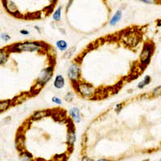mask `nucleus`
I'll return each mask as SVG.
<instances>
[{
    "mask_svg": "<svg viewBox=\"0 0 161 161\" xmlns=\"http://www.w3.org/2000/svg\"><path fill=\"white\" fill-rule=\"evenodd\" d=\"M10 52H39L43 48V43L37 41H26L23 43H17L8 47Z\"/></svg>",
    "mask_w": 161,
    "mask_h": 161,
    "instance_id": "f257e3e1",
    "label": "nucleus"
},
{
    "mask_svg": "<svg viewBox=\"0 0 161 161\" xmlns=\"http://www.w3.org/2000/svg\"><path fill=\"white\" fill-rule=\"evenodd\" d=\"M52 76H53V67L48 66L43 69V71L40 73V74L36 80L35 86L32 88V89H35V94L38 93L43 88V86H45L51 80Z\"/></svg>",
    "mask_w": 161,
    "mask_h": 161,
    "instance_id": "f03ea898",
    "label": "nucleus"
},
{
    "mask_svg": "<svg viewBox=\"0 0 161 161\" xmlns=\"http://www.w3.org/2000/svg\"><path fill=\"white\" fill-rule=\"evenodd\" d=\"M76 90L82 97L86 98H92L95 94V89L94 86L89 83L82 82L77 84Z\"/></svg>",
    "mask_w": 161,
    "mask_h": 161,
    "instance_id": "7ed1b4c3",
    "label": "nucleus"
},
{
    "mask_svg": "<svg viewBox=\"0 0 161 161\" xmlns=\"http://www.w3.org/2000/svg\"><path fill=\"white\" fill-rule=\"evenodd\" d=\"M153 52V46L150 43H146L143 48V51L140 53V62L143 66H147V64H149L151 57Z\"/></svg>",
    "mask_w": 161,
    "mask_h": 161,
    "instance_id": "20e7f679",
    "label": "nucleus"
},
{
    "mask_svg": "<svg viewBox=\"0 0 161 161\" xmlns=\"http://www.w3.org/2000/svg\"><path fill=\"white\" fill-rule=\"evenodd\" d=\"M81 76V69L77 63H73L68 69V77L73 82H77Z\"/></svg>",
    "mask_w": 161,
    "mask_h": 161,
    "instance_id": "39448f33",
    "label": "nucleus"
},
{
    "mask_svg": "<svg viewBox=\"0 0 161 161\" xmlns=\"http://www.w3.org/2000/svg\"><path fill=\"white\" fill-rule=\"evenodd\" d=\"M3 6L5 8V10L11 14L12 16H15V17H18L20 16V13L18 10V7L16 5V3L14 2H12L11 0H6L3 2Z\"/></svg>",
    "mask_w": 161,
    "mask_h": 161,
    "instance_id": "423d86ee",
    "label": "nucleus"
},
{
    "mask_svg": "<svg viewBox=\"0 0 161 161\" xmlns=\"http://www.w3.org/2000/svg\"><path fill=\"white\" fill-rule=\"evenodd\" d=\"M69 114L70 116L73 121L74 122H77V123H79V122L82 121V115H81V111L79 110L77 107H73L72 109L69 110Z\"/></svg>",
    "mask_w": 161,
    "mask_h": 161,
    "instance_id": "0eeeda50",
    "label": "nucleus"
},
{
    "mask_svg": "<svg viewBox=\"0 0 161 161\" xmlns=\"http://www.w3.org/2000/svg\"><path fill=\"white\" fill-rule=\"evenodd\" d=\"M16 147L20 152L23 151L25 147V137L23 134H19L16 139Z\"/></svg>",
    "mask_w": 161,
    "mask_h": 161,
    "instance_id": "6e6552de",
    "label": "nucleus"
},
{
    "mask_svg": "<svg viewBox=\"0 0 161 161\" xmlns=\"http://www.w3.org/2000/svg\"><path fill=\"white\" fill-rule=\"evenodd\" d=\"M65 85V77H64L63 75H56L55 81L53 82L54 87H55L56 89H57V90H61L62 88H64Z\"/></svg>",
    "mask_w": 161,
    "mask_h": 161,
    "instance_id": "1a4fd4ad",
    "label": "nucleus"
},
{
    "mask_svg": "<svg viewBox=\"0 0 161 161\" xmlns=\"http://www.w3.org/2000/svg\"><path fill=\"white\" fill-rule=\"evenodd\" d=\"M76 139H77V135H76L75 130L69 128V132H68V135H67V142H68L69 145L70 147H73L74 145L75 142H76Z\"/></svg>",
    "mask_w": 161,
    "mask_h": 161,
    "instance_id": "9d476101",
    "label": "nucleus"
},
{
    "mask_svg": "<svg viewBox=\"0 0 161 161\" xmlns=\"http://www.w3.org/2000/svg\"><path fill=\"white\" fill-rule=\"evenodd\" d=\"M48 110H38L35 112L34 114H32L31 117V120L32 121H35V120H39L41 118L46 117L47 115H48Z\"/></svg>",
    "mask_w": 161,
    "mask_h": 161,
    "instance_id": "9b49d317",
    "label": "nucleus"
},
{
    "mask_svg": "<svg viewBox=\"0 0 161 161\" xmlns=\"http://www.w3.org/2000/svg\"><path fill=\"white\" fill-rule=\"evenodd\" d=\"M122 17V10H118L117 12H115V14H114L113 17L111 18V20L110 21V24L111 26H114V25H116V24H118V22L121 20Z\"/></svg>",
    "mask_w": 161,
    "mask_h": 161,
    "instance_id": "f8f14e48",
    "label": "nucleus"
},
{
    "mask_svg": "<svg viewBox=\"0 0 161 161\" xmlns=\"http://www.w3.org/2000/svg\"><path fill=\"white\" fill-rule=\"evenodd\" d=\"M9 50L7 48L0 49V65H4L7 63L9 57Z\"/></svg>",
    "mask_w": 161,
    "mask_h": 161,
    "instance_id": "ddd939ff",
    "label": "nucleus"
},
{
    "mask_svg": "<svg viewBox=\"0 0 161 161\" xmlns=\"http://www.w3.org/2000/svg\"><path fill=\"white\" fill-rule=\"evenodd\" d=\"M12 105H13L12 100H3V101H0V113H3L4 111L7 110Z\"/></svg>",
    "mask_w": 161,
    "mask_h": 161,
    "instance_id": "4468645a",
    "label": "nucleus"
},
{
    "mask_svg": "<svg viewBox=\"0 0 161 161\" xmlns=\"http://www.w3.org/2000/svg\"><path fill=\"white\" fill-rule=\"evenodd\" d=\"M56 48L60 51H66L68 49V43L65 39H59L56 42Z\"/></svg>",
    "mask_w": 161,
    "mask_h": 161,
    "instance_id": "2eb2a0df",
    "label": "nucleus"
},
{
    "mask_svg": "<svg viewBox=\"0 0 161 161\" xmlns=\"http://www.w3.org/2000/svg\"><path fill=\"white\" fill-rule=\"evenodd\" d=\"M150 82H151V77H150L149 75H147V76H145V77L143 78V80L138 84V88L139 89H143Z\"/></svg>",
    "mask_w": 161,
    "mask_h": 161,
    "instance_id": "dca6fc26",
    "label": "nucleus"
},
{
    "mask_svg": "<svg viewBox=\"0 0 161 161\" xmlns=\"http://www.w3.org/2000/svg\"><path fill=\"white\" fill-rule=\"evenodd\" d=\"M32 155L29 151H23L20 152V159L23 160L25 161H30L32 160Z\"/></svg>",
    "mask_w": 161,
    "mask_h": 161,
    "instance_id": "f3484780",
    "label": "nucleus"
},
{
    "mask_svg": "<svg viewBox=\"0 0 161 161\" xmlns=\"http://www.w3.org/2000/svg\"><path fill=\"white\" fill-rule=\"evenodd\" d=\"M61 9H62V7H60L57 8L56 11L53 13L52 18H53V20H55V21H56V22H59L60 20V18H61Z\"/></svg>",
    "mask_w": 161,
    "mask_h": 161,
    "instance_id": "a211bd4d",
    "label": "nucleus"
},
{
    "mask_svg": "<svg viewBox=\"0 0 161 161\" xmlns=\"http://www.w3.org/2000/svg\"><path fill=\"white\" fill-rule=\"evenodd\" d=\"M75 51H76V47H72L70 48H69V49H67L66 52H65V55H64V58H65V59H69V58H70L71 56L74 54Z\"/></svg>",
    "mask_w": 161,
    "mask_h": 161,
    "instance_id": "6ab92c4d",
    "label": "nucleus"
},
{
    "mask_svg": "<svg viewBox=\"0 0 161 161\" xmlns=\"http://www.w3.org/2000/svg\"><path fill=\"white\" fill-rule=\"evenodd\" d=\"M73 93H68L66 94V95L64 97V100L66 101V102H72V100L73 99Z\"/></svg>",
    "mask_w": 161,
    "mask_h": 161,
    "instance_id": "aec40b11",
    "label": "nucleus"
},
{
    "mask_svg": "<svg viewBox=\"0 0 161 161\" xmlns=\"http://www.w3.org/2000/svg\"><path fill=\"white\" fill-rule=\"evenodd\" d=\"M160 86L156 87L153 90V91H152V95L155 96V97H159V96L160 95Z\"/></svg>",
    "mask_w": 161,
    "mask_h": 161,
    "instance_id": "412c9836",
    "label": "nucleus"
},
{
    "mask_svg": "<svg viewBox=\"0 0 161 161\" xmlns=\"http://www.w3.org/2000/svg\"><path fill=\"white\" fill-rule=\"evenodd\" d=\"M11 120H12V117H11V116H7V117L4 118L2 120V122H1V125H2V126L7 125L8 123L11 122Z\"/></svg>",
    "mask_w": 161,
    "mask_h": 161,
    "instance_id": "4be33fe9",
    "label": "nucleus"
},
{
    "mask_svg": "<svg viewBox=\"0 0 161 161\" xmlns=\"http://www.w3.org/2000/svg\"><path fill=\"white\" fill-rule=\"evenodd\" d=\"M1 39L5 42H7L11 39V36H10V35H8L7 33H2L1 34Z\"/></svg>",
    "mask_w": 161,
    "mask_h": 161,
    "instance_id": "5701e85b",
    "label": "nucleus"
},
{
    "mask_svg": "<svg viewBox=\"0 0 161 161\" xmlns=\"http://www.w3.org/2000/svg\"><path fill=\"white\" fill-rule=\"evenodd\" d=\"M122 107H123V103H118V104H117L116 106H115V109H114L115 112L117 114H119L121 112V110H122Z\"/></svg>",
    "mask_w": 161,
    "mask_h": 161,
    "instance_id": "b1692460",
    "label": "nucleus"
},
{
    "mask_svg": "<svg viewBox=\"0 0 161 161\" xmlns=\"http://www.w3.org/2000/svg\"><path fill=\"white\" fill-rule=\"evenodd\" d=\"M52 102H53V103H55V104H57V105H61L62 104L61 99L58 98V97H53V98H52Z\"/></svg>",
    "mask_w": 161,
    "mask_h": 161,
    "instance_id": "393cba45",
    "label": "nucleus"
},
{
    "mask_svg": "<svg viewBox=\"0 0 161 161\" xmlns=\"http://www.w3.org/2000/svg\"><path fill=\"white\" fill-rule=\"evenodd\" d=\"M140 1H142V2H143V3H147V4H153V3H156L158 0H140Z\"/></svg>",
    "mask_w": 161,
    "mask_h": 161,
    "instance_id": "a878e982",
    "label": "nucleus"
},
{
    "mask_svg": "<svg viewBox=\"0 0 161 161\" xmlns=\"http://www.w3.org/2000/svg\"><path fill=\"white\" fill-rule=\"evenodd\" d=\"M20 34H22V35H29V33H30V32H28V31H27V30H24V29H23V30H20Z\"/></svg>",
    "mask_w": 161,
    "mask_h": 161,
    "instance_id": "bb28decb",
    "label": "nucleus"
},
{
    "mask_svg": "<svg viewBox=\"0 0 161 161\" xmlns=\"http://www.w3.org/2000/svg\"><path fill=\"white\" fill-rule=\"evenodd\" d=\"M73 0H69V4L67 5V11H68V9H69V8L70 7L71 5L73 4Z\"/></svg>",
    "mask_w": 161,
    "mask_h": 161,
    "instance_id": "cd10ccee",
    "label": "nucleus"
},
{
    "mask_svg": "<svg viewBox=\"0 0 161 161\" xmlns=\"http://www.w3.org/2000/svg\"><path fill=\"white\" fill-rule=\"evenodd\" d=\"M35 28L36 29V30H37V32H39V33H40V32H41V31H40V28H39L38 26H35Z\"/></svg>",
    "mask_w": 161,
    "mask_h": 161,
    "instance_id": "c85d7f7f",
    "label": "nucleus"
},
{
    "mask_svg": "<svg viewBox=\"0 0 161 161\" xmlns=\"http://www.w3.org/2000/svg\"><path fill=\"white\" fill-rule=\"evenodd\" d=\"M82 160H89V161H92L93 160H91V159H89V158H83Z\"/></svg>",
    "mask_w": 161,
    "mask_h": 161,
    "instance_id": "c756f323",
    "label": "nucleus"
},
{
    "mask_svg": "<svg viewBox=\"0 0 161 161\" xmlns=\"http://www.w3.org/2000/svg\"><path fill=\"white\" fill-rule=\"evenodd\" d=\"M99 160H100V161H107L108 160H106V159H100Z\"/></svg>",
    "mask_w": 161,
    "mask_h": 161,
    "instance_id": "7c9ffc66",
    "label": "nucleus"
},
{
    "mask_svg": "<svg viewBox=\"0 0 161 161\" xmlns=\"http://www.w3.org/2000/svg\"><path fill=\"white\" fill-rule=\"evenodd\" d=\"M50 1H51L52 3H56V0H50Z\"/></svg>",
    "mask_w": 161,
    "mask_h": 161,
    "instance_id": "2f4dec72",
    "label": "nucleus"
},
{
    "mask_svg": "<svg viewBox=\"0 0 161 161\" xmlns=\"http://www.w3.org/2000/svg\"><path fill=\"white\" fill-rule=\"evenodd\" d=\"M4 1H6V0H2V3H3V2H4Z\"/></svg>",
    "mask_w": 161,
    "mask_h": 161,
    "instance_id": "473e14b6",
    "label": "nucleus"
}]
</instances>
